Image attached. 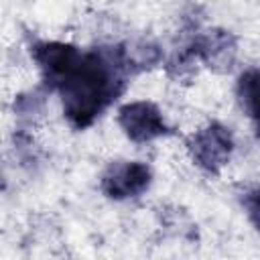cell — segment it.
Instances as JSON below:
<instances>
[{"label":"cell","instance_id":"obj_1","mask_svg":"<svg viewBox=\"0 0 260 260\" xmlns=\"http://www.w3.org/2000/svg\"><path fill=\"white\" fill-rule=\"evenodd\" d=\"M30 55L43 81L61 95L63 116L75 130L91 126L124 91L134 73L126 45L81 51L71 43L37 41Z\"/></svg>","mask_w":260,"mask_h":260},{"label":"cell","instance_id":"obj_2","mask_svg":"<svg viewBox=\"0 0 260 260\" xmlns=\"http://www.w3.org/2000/svg\"><path fill=\"white\" fill-rule=\"evenodd\" d=\"M187 146L197 167H201L205 173L217 175L230 162L234 150V136L223 124L211 122L195 132Z\"/></svg>","mask_w":260,"mask_h":260},{"label":"cell","instance_id":"obj_3","mask_svg":"<svg viewBox=\"0 0 260 260\" xmlns=\"http://www.w3.org/2000/svg\"><path fill=\"white\" fill-rule=\"evenodd\" d=\"M152 181L150 167L140 160L112 162L102 175V191L106 197L122 201L142 195Z\"/></svg>","mask_w":260,"mask_h":260},{"label":"cell","instance_id":"obj_4","mask_svg":"<svg viewBox=\"0 0 260 260\" xmlns=\"http://www.w3.org/2000/svg\"><path fill=\"white\" fill-rule=\"evenodd\" d=\"M118 124L132 142H150L171 132L160 110L152 102H130L118 110Z\"/></svg>","mask_w":260,"mask_h":260},{"label":"cell","instance_id":"obj_5","mask_svg":"<svg viewBox=\"0 0 260 260\" xmlns=\"http://www.w3.org/2000/svg\"><path fill=\"white\" fill-rule=\"evenodd\" d=\"M191 53L195 59L203 61L213 71H230L234 67L236 55H238V43L232 32L213 28L203 35H199L191 45Z\"/></svg>","mask_w":260,"mask_h":260},{"label":"cell","instance_id":"obj_6","mask_svg":"<svg viewBox=\"0 0 260 260\" xmlns=\"http://www.w3.org/2000/svg\"><path fill=\"white\" fill-rule=\"evenodd\" d=\"M240 108L254 120H260V69H246L236 83Z\"/></svg>","mask_w":260,"mask_h":260},{"label":"cell","instance_id":"obj_7","mask_svg":"<svg viewBox=\"0 0 260 260\" xmlns=\"http://www.w3.org/2000/svg\"><path fill=\"white\" fill-rule=\"evenodd\" d=\"M246 209H248V215H250L252 223L260 232V187L258 189H252L246 195Z\"/></svg>","mask_w":260,"mask_h":260},{"label":"cell","instance_id":"obj_8","mask_svg":"<svg viewBox=\"0 0 260 260\" xmlns=\"http://www.w3.org/2000/svg\"><path fill=\"white\" fill-rule=\"evenodd\" d=\"M254 126H256V136L260 138V120H258V122H254Z\"/></svg>","mask_w":260,"mask_h":260}]
</instances>
